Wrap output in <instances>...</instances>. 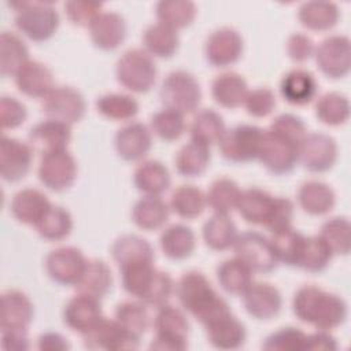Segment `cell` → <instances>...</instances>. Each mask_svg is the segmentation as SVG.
<instances>
[{"label":"cell","instance_id":"obj_1","mask_svg":"<svg viewBox=\"0 0 351 351\" xmlns=\"http://www.w3.org/2000/svg\"><path fill=\"white\" fill-rule=\"evenodd\" d=\"M295 317L321 330H332L344 324L348 315L346 300L317 285L300 287L292 299Z\"/></svg>","mask_w":351,"mask_h":351},{"label":"cell","instance_id":"obj_2","mask_svg":"<svg viewBox=\"0 0 351 351\" xmlns=\"http://www.w3.org/2000/svg\"><path fill=\"white\" fill-rule=\"evenodd\" d=\"M176 295L184 311L206 326L219 315L232 311L228 302L213 288L208 278L197 270L184 273L176 284Z\"/></svg>","mask_w":351,"mask_h":351},{"label":"cell","instance_id":"obj_3","mask_svg":"<svg viewBox=\"0 0 351 351\" xmlns=\"http://www.w3.org/2000/svg\"><path fill=\"white\" fill-rule=\"evenodd\" d=\"M123 291L134 299L151 307L166 304L176 291L169 273L162 271L154 263H141L119 269Z\"/></svg>","mask_w":351,"mask_h":351},{"label":"cell","instance_id":"obj_4","mask_svg":"<svg viewBox=\"0 0 351 351\" xmlns=\"http://www.w3.org/2000/svg\"><path fill=\"white\" fill-rule=\"evenodd\" d=\"M8 5L14 10L15 27L29 40L44 43L56 33L60 16L52 1H12Z\"/></svg>","mask_w":351,"mask_h":351},{"label":"cell","instance_id":"obj_5","mask_svg":"<svg viewBox=\"0 0 351 351\" xmlns=\"http://www.w3.org/2000/svg\"><path fill=\"white\" fill-rule=\"evenodd\" d=\"M115 77L125 89L134 93H147L156 82V63L143 48H130L117 60Z\"/></svg>","mask_w":351,"mask_h":351},{"label":"cell","instance_id":"obj_6","mask_svg":"<svg viewBox=\"0 0 351 351\" xmlns=\"http://www.w3.org/2000/svg\"><path fill=\"white\" fill-rule=\"evenodd\" d=\"M159 99L163 108L177 111L182 115L197 111L202 101V88L196 77L186 70L169 73L160 84Z\"/></svg>","mask_w":351,"mask_h":351},{"label":"cell","instance_id":"obj_7","mask_svg":"<svg viewBox=\"0 0 351 351\" xmlns=\"http://www.w3.org/2000/svg\"><path fill=\"white\" fill-rule=\"evenodd\" d=\"M155 336L149 344L151 350L184 351L188 348L189 322L185 313L169 303L156 308L154 317Z\"/></svg>","mask_w":351,"mask_h":351},{"label":"cell","instance_id":"obj_8","mask_svg":"<svg viewBox=\"0 0 351 351\" xmlns=\"http://www.w3.org/2000/svg\"><path fill=\"white\" fill-rule=\"evenodd\" d=\"M265 129L241 123L226 129L218 141L221 155L232 163H247L258 159Z\"/></svg>","mask_w":351,"mask_h":351},{"label":"cell","instance_id":"obj_9","mask_svg":"<svg viewBox=\"0 0 351 351\" xmlns=\"http://www.w3.org/2000/svg\"><path fill=\"white\" fill-rule=\"evenodd\" d=\"M232 248L234 250V256L254 273L267 274L278 266L270 239L259 232L247 230L239 234Z\"/></svg>","mask_w":351,"mask_h":351},{"label":"cell","instance_id":"obj_10","mask_svg":"<svg viewBox=\"0 0 351 351\" xmlns=\"http://www.w3.org/2000/svg\"><path fill=\"white\" fill-rule=\"evenodd\" d=\"M300 144L276 132L265 130L258 160L262 166L276 176L291 173L299 163Z\"/></svg>","mask_w":351,"mask_h":351},{"label":"cell","instance_id":"obj_11","mask_svg":"<svg viewBox=\"0 0 351 351\" xmlns=\"http://www.w3.org/2000/svg\"><path fill=\"white\" fill-rule=\"evenodd\" d=\"M41 110L48 119L71 126L84 118L86 112V101L82 93L75 88L59 85L41 99Z\"/></svg>","mask_w":351,"mask_h":351},{"label":"cell","instance_id":"obj_12","mask_svg":"<svg viewBox=\"0 0 351 351\" xmlns=\"http://www.w3.org/2000/svg\"><path fill=\"white\" fill-rule=\"evenodd\" d=\"M319 71L330 78H344L351 69V43L344 34H332L324 38L314 52Z\"/></svg>","mask_w":351,"mask_h":351},{"label":"cell","instance_id":"obj_13","mask_svg":"<svg viewBox=\"0 0 351 351\" xmlns=\"http://www.w3.org/2000/svg\"><path fill=\"white\" fill-rule=\"evenodd\" d=\"M77 174V160L67 149L43 155L37 169L40 182L58 193L67 191L74 184Z\"/></svg>","mask_w":351,"mask_h":351},{"label":"cell","instance_id":"obj_14","mask_svg":"<svg viewBox=\"0 0 351 351\" xmlns=\"http://www.w3.org/2000/svg\"><path fill=\"white\" fill-rule=\"evenodd\" d=\"M88 259L84 252L73 245L58 247L45 256V271L48 277L63 287H75L84 273Z\"/></svg>","mask_w":351,"mask_h":351},{"label":"cell","instance_id":"obj_15","mask_svg":"<svg viewBox=\"0 0 351 351\" xmlns=\"http://www.w3.org/2000/svg\"><path fill=\"white\" fill-rule=\"evenodd\" d=\"M82 339L84 346L89 350H136L140 344V340L129 335L115 318H107L104 315L82 335Z\"/></svg>","mask_w":351,"mask_h":351},{"label":"cell","instance_id":"obj_16","mask_svg":"<svg viewBox=\"0 0 351 351\" xmlns=\"http://www.w3.org/2000/svg\"><path fill=\"white\" fill-rule=\"evenodd\" d=\"M244 41L241 34L229 26H222L210 33L204 43V56L213 67L225 69L234 64L243 55Z\"/></svg>","mask_w":351,"mask_h":351},{"label":"cell","instance_id":"obj_17","mask_svg":"<svg viewBox=\"0 0 351 351\" xmlns=\"http://www.w3.org/2000/svg\"><path fill=\"white\" fill-rule=\"evenodd\" d=\"M339 155L336 140L321 132L307 133L300 144L299 163L311 173H325L330 170Z\"/></svg>","mask_w":351,"mask_h":351},{"label":"cell","instance_id":"obj_18","mask_svg":"<svg viewBox=\"0 0 351 351\" xmlns=\"http://www.w3.org/2000/svg\"><path fill=\"white\" fill-rule=\"evenodd\" d=\"M29 143L5 134L0 138V176L7 182H18L27 176L33 163Z\"/></svg>","mask_w":351,"mask_h":351},{"label":"cell","instance_id":"obj_19","mask_svg":"<svg viewBox=\"0 0 351 351\" xmlns=\"http://www.w3.org/2000/svg\"><path fill=\"white\" fill-rule=\"evenodd\" d=\"M152 132L143 122H129L119 128L114 136L117 155L126 162H140L151 151Z\"/></svg>","mask_w":351,"mask_h":351},{"label":"cell","instance_id":"obj_20","mask_svg":"<svg viewBox=\"0 0 351 351\" xmlns=\"http://www.w3.org/2000/svg\"><path fill=\"white\" fill-rule=\"evenodd\" d=\"M245 311L258 321H270L278 315L282 307V296L278 288L269 282H252L241 295Z\"/></svg>","mask_w":351,"mask_h":351},{"label":"cell","instance_id":"obj_21","mask_svg":"<svg viewBox=\"0 0 351 351\" xmlns=\"http://www.w3.org/2000/svg\"><path fill=\"white\" fill-rule=\"evenodd\" d=\"M71 141V126L59 121L45 119L33 125L27 133V143L41 156L67 149Z\"/></svg>","mask_w":351,"mask_h":351},{"label":"cell","instance_id":"obj_22","mask_svg":"<svg viewBox=\"0 0 351 351\" xmlns=\"http://www.w3.org/2000/svg\"><path fill=\"white\" fill-rule=\"evenodd\" d=\"M203 328L208 343L218 350H237L247 340L244 324L232 311L219 315Z\"/></svg>","mask_w":351,"mask_h":351},{"label":"cell","instance_id":"obj_23","mask_svg":"<svg viewBox=\"0 0 351 351\" xmlns=\"http://www.w3.org/2000/svg\"><path fill=\"white\" fill-rule=\"evenodd\" d=\"M88 29L90 41L101 51L118 48L125 41L128 33L125 18L115 11H101Z\"/></svg>","mask_w":351,"mask_h":351},{"label":"cell","instance_id":"obj_24","mask_svg":"<svg viewBox=\"0 0 351 351\" xmlns=\"http://www.w3.org/2000/svg\"><path fill=\"white\" fill-rule=\"evenodd\" d=\"M103 317L100 300L78 293L67 300L63 308V322L81 336L86 333Z\"/></svg>","mask_w":351,"mask_h":351},{"label":"cell","instance_id":"obj_25","mask_svg":"<svg viewBox=\"0 0 351 351\" xmlns=\"http://www.w3.org/2000/svg\"><path fill=\"white\" fill-rule=\"evenodd\" d=\"M18 90L34 99H44L56 85L48 66L38 60H27L12 77Z\"/></svg>","mask_w":351,"mask_h":351},{"label":"cell","instance_id":"obj_26","mask_svg":"<svg viewBox=\"0 0 351 351\" xmlns=\"http://www.w3.org/2000/svg\"><path fill=\"white\" fill-rule=\"evenodd\" d=\"M34 318V306L30 298L19 289H7L1 295L0 328L27 329Z\"/></svg>","mask_w":351,"mask_h":351},{"label":"cell","instance_id":"obj_27","mask_svg":"<svg viewBox=\"0 0 351 351\" xmlns=\"http://www.w3.org/2000/svg\"><path fill=\"white\" fill-rule=\"evenodd\" d=\"M51 206L48 196L40 189L23 188L12 196L10 211L18 222L36 226Z\"/></svg>","mask_w":351,"mask_h":351},{"label":"cell","instance_id":"obj_28","mask_svg":"<svg viewBox=\"0 0 351 351\" xmlns=\"http://www.w3.org/2000/svg\"><path fill=\"white\" fill-rule=\"evenodd\" d=\"M110 252L118 269L141 263H154L155 261L152 245L137 234L119 236L114 240Z\"/></svg>","mask_w":351,"mask_h":351},{"label":"cell","instance_id":"obj_29","mask_svg":"<svg viewBox=\"0 0 351 351\" xmlns=\"http://www.w3.org/2000/svg\"><path fill=\"white\" fill-rule=\"evenodd\" d=\"M318 90V84L313 73L304 69L288 71L280 81V95L292 106H306L311 103Z\"/></svg>","mask_w":351,"mask_h":351},{"label":"cell","instance_id":"obj_30","mask_svg":"<svg viewBox=\"0 0 351 351\" xmlns=\"http://www.w3.org/2000/svg\"><path fill=\"white\" fill-rule=\"evenodd\" d=\"M274 202L276 196L262 188L252 186L241 191L236 210L245 222L265 226L273 211Z\"/></svg>","mask_w":351,"mask_h":351},{"label":"cell","instance_id":"obj_31","mask_svg":"<svg viewBox=\"0 0 351 351\" xmlns=\"http://www.w3.org/2000/svg\"><path fill=\"white\" fill-rule=\"evenodd\" d=\"M133 184L145 196H160L171 185L169 169L156 159L143 160L133 173Z\"/></svg>","mask_w":351,"mask_h":351},{"label":"cell","instance_id":"obj_32","mask_svg":"<svg viewBox=\"0 0 351 351\" xmlns=\"http://www.w3.org/2000/svg\"><path fill=\"white\" fill-rule=\"evenodd\" d=\"M340 11L337 4L326 0L304 1L298 8V19L302 26L311 32H326L339 22Z\"/></svg>","mask_w":351,"mask_h":351},{"label":"cell","instance_id":"obj_33","mask_svg":"<svg viewBox=\"0 0 351 351\" xmlns=\"http://www.w3.org/2000/svg\"><path fill=\"white\" fill-rule=\"evenodd\" d=\"M248 93V85L243 75L234 71L218 74L211 82V96L223 108H237L243 106Z\"/></svg>","mask_w":351,"mask_h":351},{"label":"cell","instance_id":"obj_34","mask_svg":"<svg viewBox=\"0 0 351 351\" xmlns=\"http://www.w3.org/2000/svg\"><path fill=\"white\" fill-rule=\"evenodd\" d=\"M170 207L160 196H143L132 207L133 223L145 232L163 228L169 219Z\"/></svg>","mask_w":351,"mask_h":351},{"label":"cell","instance_id":"obj_35","mask_svg":"<svg viewBox=\"0 0 351 351\" xmlns=\"http://www.w3.org/2000/svg\"><path fill=\"white\" fill-rule=\"evenodd\" d=\"M159 247L165 256L171 261L189 258L196 248L193 230L184 223H173L165 228L159 236Z\"/></svg>","mask_w":351,"mask_h":351},{"label":"cell","instance_id":"obj_36","mask_svg":"<svg viewBox=\"0 0 351 351\" xmlns=\"http://www.w3.org/2000/svg\"><path fill=\"white\" fill-rule=\"evenodd\" d=\"M298 203L310 215H325L336 204V195L332 186L322 181L310 180L298 189Z\"/></svg>","mask_w":351,"mask_h":351},{"label":"cell","instance_id":"obj_37","mask_svg":"<svg viewBox=\"0 0 351 351\" xmlns=\"http://www.w3.org/2000/svg\"><path fill=\"white\" fill-rule=\"evenodd\" d=\"M111 285L112 273L110 266L101 259H88L75 289L78 293H84L100 300L110 292Z\"/></svg>","mask_w":351,"mask_h":351},{"label":"cell","instance_id":"obj_38","mask_svg":"<svg viewBox=\"0 0 351 351\" xmlns=\"http://www.w3.org/2000/svg\"><path fill=\"white\" fill-rule=\"evenodd\" d=\"M215 276L221 288L233 296H241L254 282V271L236 256L222 261L217 266Z\"/></svg>","mask_w":351,"mask_h":351},{"label":"cell","instance_id":"obj_39","mask_svg":"<svg viewBox=\"0 0 351 351\" xmlns=\"http://www.w3.org/2000/svg\"><path fill=\"white\" fill-rule=\"evenodd\" d=\"M141 40L143 49L152 58L159 59L171 58L180 47L178 32L159 22L147 26Z\"/></svg>","mask_w":351,"mask_h":351},{"label":"cell","instance_id":"obj_40","mask_svg":"<svg viewBox=\"0 0 351 351\" xmlns=\"http://www.w3.org/2000/svg\"><path fill=\"white\" fill-rule=\"evenodd\" d=\"M237 226L229 215L213 214L202 228L204 244L213 251H226L237 239Z\"/></svg>","mask_w":351,"mask_h":351},{"label":"cell","instance_id":"obj_41","mask_svg":"<svg viewBox=\"0 0 351 351\" xmlns=\"http://www.w3.org/2000/svg\"><path fill=\"white\" fill-rule=\"evenodd\" d=\"M210 159V147L189 140L176 154L174 166L180 176L186 178H195L200 177L207 170Z\"/></svg>","mask_w":351,"mask_h":351},{"label":"cell","instance_id":"obj_42","mask_svg":"<svg viewBox=\"0 0 351 351\" xmlns=\"http://www.w3.org/2000/svg\"><path fill=\"white\" fill-rule=\"evenodd\" d=\"M226 126L222 115L213 108H203L195 112L189 125L191 140L202 143L207 147L218 144Z\"/></svg>","mask_w":351,"mask_h":351},{"label":"cell","instance_id":"obj_43","mask_svg":"<svg viewBox=\"0 0 351 351\" xmlns=\"http://www.w3.org/2000/svg\"><path fill=\"white\" fill-rule=\"evenodd\" d=\"M29 60V49L25 41L14 32H3L0 36V73L3 77H14Z\"/></svg>","mask_w":351,"mask_h":351},{"label":"cell","instance_id":"obj_44","mask_svg":"<svg viewBox=\"0 0 351 351\" xmlns=\"http://www.w3.org/2000/svg\"><path fill=\"white\" fill-rule=\"evenodd\" d=\"M170 210L184 219H193L202 215L207 207L206 193L195 185H180L177 186L169 202Z\"/></svg>","mask_w":351,"mask_h":351},{"label":"cell","instance_id":"obj_45","mask_svg":"<svg viewBox=\"0 0 351 351\" xmlns=\"http://www.w3.org/2000/svg\"><path fill=\"white\" fill-rule=\"evenodd\" d=\"M196 14V4L191 0H160L155 5L158 22L177 32L189 26L195 21Z\"/></svg>","mask_w":351,"mask_h":351},{"label":"cell","instance_id":"obj_46","mask_svg":"<svg viewBox=\"0 0 351 351\" xmlns=\"http://www.w3.org/2000/svg\"><path fill=\"white\" fill-rule=\"evenodd\" d=\"M114 318L133 337L141 339L151 324L148 306L140 300H125L115 307Z\"/></svg>","mask_w":351,"mask_h":351},{"label":"cell","instance_id":"obj_47","mask_svg":"<svg viewBox=\"0 0 351 351\" xmlns=\"http://www.w3.org/2000/svg\"><path fill=\"white\" fill-rule=\"evenodd\" d=\"M240 195L241 189L234 180L219 177L211 182L206 193V202L214 214L229 215L236 210Z\"/></svg>","mask_w":351,"mask_h":351},{"label":"cell","instance_id":"obj_48","mask_svg":"<svg viewBox=\"0 0 351 351\" xmlns=\"http://www.w3.org/2000/svg\"><path fill=\"white\" fill-rule=\"evenodd\" d=\"M96 110L110 121H130L138 112V101L132 95L110 92L97 97Z\"/></svg>","mask_w":351,"mask_h":351},{"label":"cell","instance_id":"obj_49","mask_svg":"<svg viewBox=\"0 0 351 351\" xmlns=\"http://www.w3.org/2000/svg\"><path fill=\"white\" fill-rule=\"evenodd\" d=\"M34 228L41 239L47 241H60L71 233L73 217L64 207L52 204Z\"/></svg>","mask_w":351,"mask_h":351},{"label":"cell","instance_id":"obj_50","mask_svg":"<svg viewBox=\"0 0 351 351\" xmlns=\"http://www.w3.org/2000/svg\"><path fill=\"white\" fill-rule=\"evenodd\" d=\"M314 112L321 123L340 126L350 117V101L340 92H326L318 97Z\"/></svg>","mask_w":351,"mask_h":351},{"label":"cell","instance_id":"obj_51","mask_svg":"<svg viewBox=\"0 0 351 351\" xmlns=\"http://www.w3.org/2000/svg\"><path fill=\"white\" fill-rule=\"evenodd\" d=\"M333 256L326 243L318 234L306 236L296 267L308 273H319L329 266Z\"/></svg>","mask_w":351,"mask_h":351},{"label":"cell","instance_id":"obj_52","mask_svg":"<svg viewBox=\"0 0 351 351\" xmlns=\"http://www.w3.org/2000/svg\"><path fill=\"white\" fill-rule=\"evenodd\" d=\"M304 237L306 234H303L302 232H299L292 226L271 233V237L269 239L273 244L278 263L296 267L299 255L302 252Z\"/></svg>","mask_w":351,"mask_h":351},{"label":"cell","instance_id":"obj_53","mask_svg":"<svg viewBox=\"0 0 351 351\" xmlns=\"http://www.w3.org/2000/svg\"><path fill=\"white\" fill-rule=\"evenodd\" d=\"M318 236L326 243L333 255H348L351 248V225L347 217H332L319 229Z\"/></svg>","mask_w":351,"mask_h":351},{"label":"cell","instance_id":"obj_54","mask_svg":"<svg viewBox=\"0 0 351 351\" xmlns=\"http://www.w3.org/2000/svg\"><path fill=\"white\" fill-rule=\"evenodd\" d=\"M149 129L152 134L163 141H176L185 133L186 122L182 114L169 108H162L151 115Z\"/></svg>","mask_w":351,"mask_h":351},{"label":"cell","instance_id":"obj_55","mask_svg":"<svg viewBox=\"0 0 351 351\" xmlns=\"http://www.w3.org/2000/svg\"><path fill=\"white\" fill-rule=\"evenodd\" d=\"M307 333L295 326H284L270 333L262 343L267 351H306Z\"/></svg>","mask_w":351,"mask_h":351},{"label":"cell","instance_id":"obj_56","mask_svg":"<svg viewBox=\"0 0 351 351\" xmlns=\"http://www.w3.org/2000/svg\"><path fill=\"white\" fill-rule=\"evenodd\" d=\"M276 95L269 88H255L248 90L244 99V108L254 118H265L276 108Z\"/></svg>","mask_w":351,"mask_h":351},{"label":"cell","instance_id":"obj_57","mask_svg":"<svg viewBox=\"0 0 351 351\" xmlns=\"http://www.w3.org/2000/svg\"><path fill=\"white\" fill-rule=\"evenodd\" d=\"M101 3L88 0H70L64 3L67 19L80 27H89L95 18L101 12Z\"/></svg>","mask_w":351,"mask_h":351},{"label":"cell","instance_id":"obj_58","mask_svg":"<svg viewBox=\"0 0 351 351\" xmlns=\"http://www.w3.org/2000/svg\"><path fill=\"white\" fill-rule=\"evenodd\" d=\"M269 130L276 132L289 140H293L298 144H302V141L307 136V126L303 122V119L300 117H298L295 114H289V112L277 115L271 121Z\"/></svg>","mask_w":351,"mask_h":351},{"label":"cell","instance_id":"obj_59","mask_svg":"<svg viewBox=\"0 0 351 351\" xmlns=\"http://www.w3.org/2000/svg\"><path fill=\"white\" fill-rule=\"evenodd\" d=\"M27 118L26 106L15 97L1 96L0 99V125L3 129H16Z\"/></svg>","mask_w":351,"mask_h":351},{"label":"cell","instance_id":"obj_60","mask_svg":"<svg viewBox=\"0 0 351 351\" xmlns=\"http://www.w3.org/2000/svg\"><path fill=\"white\" fill-rule=\"evenodd\" d=\"M293 213H295L293 203L288 197L276 196L273 211L270 214L269 221L266 222V225L263 228L267 229L270 233L289 228V226H292Z\"/></svg>","mask_w":351,"mask_h":351},{"label":"cell","instance_id":"obj_61","mask_svg":"<svg viewBox=\"0 0 351 351\" xmlns=\"http://www.w3.org/2000/svg\"><path fill=\"white\" fill-rule=\"evenodd\" d=\"M285 49L292 62L303 63L314 56L315 44L311 37L304 33H292L287 40Z\"/></svg>","mask_w":351,"mask_h":351},{"label":"cell","instance_id":"obj_62","mask_svg":"<svg viewBox=\"0 0 351 351\" xmlns=\"http://www.w3.org/2000/svg\"><path fill=\"white\" fill-rule=\"evenodd\" d=\"M1 348L7 351H25L30 348L27 329H3Z\"/></svg>","mask_w":351,"mask_h":351},{"label":"cell","instance_id":"obj_63","mask_svg":"<svg viewBox=\"0 0 351 351\" xmlns=\"http://www.w3.org/2000/svg\"><path fill=\"white\" fill-rule=\"evenodd\" d=\"M337 347V341L330 330L317 329L314 333H307L306 351H335Z\"/></svg>","mask_w":351,"mask_h":351},{"label":"cell","instance_id":"obj_64","mask_svg":"<svg viewBox=\"0 0 351 351\" xmlns=\"http://www.w3.org/2000/svg\"><path fill=\"white\" fill-rule=\"evenodd\" d=\"M37 348L41 351H64L70 348V344L67 339L60 333L45 332L38 336Z\"/></svg>","mask_w":351,"mask_h":351}]
</instances>
